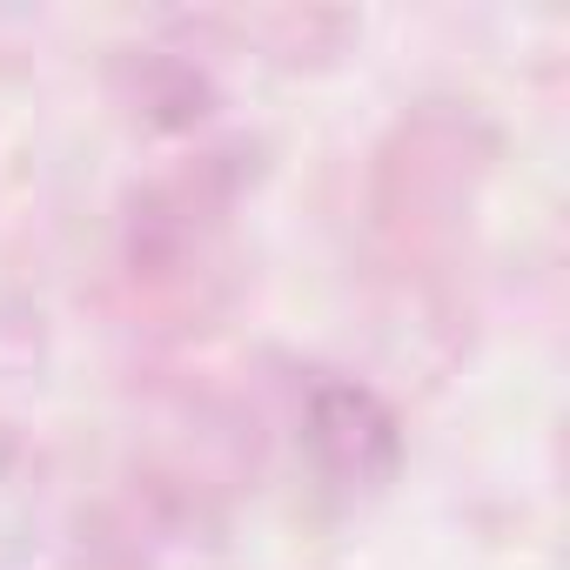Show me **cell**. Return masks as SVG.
Listing matches in <instances>:
<instances>
[]
</instances>
